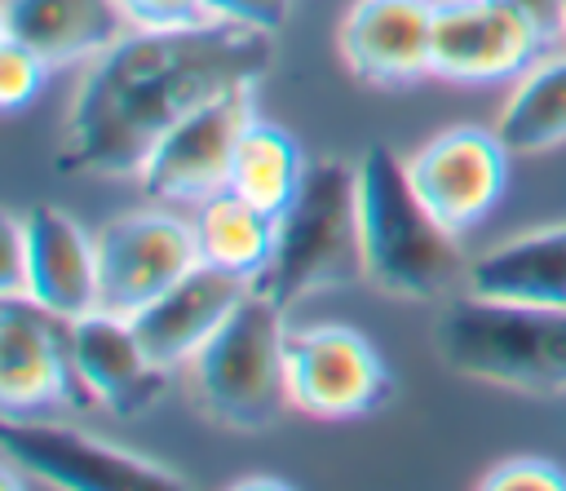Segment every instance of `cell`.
<instances>
[{
    "label": "cell",
    "instance_id": "1",
    "mask_svg": "<svg viewBox=\"0 0 566 491\" xmlns=\"http://www.w3.org/2000/svg\"><path fill=\"white\" fill-rule=\"evenodd\" d=\"M274 66V35L239 22H195L172 31L128 27L88 58L57 142L62 177H137L155 142L203 102L256 84Z\"/></svg>",
    "mask_w": 566,
    "mask_h": 491
},
{
    "label": "cell",
    "instance_id": "2",
    "mask_svg": "<svg viewBox=\"0 0 566 491\" xmlns=\"http://www.w3.org/2000/svg\"><path fill=\"white\" fill-rule=\"evenodd\" d=\"M358 221L367 283L389 296H442L469 270L460 257V239L424 208L411 186L407 159H398L385 142H371L358 155Z\"/></svg>",
    "mask_w": 566,
    "mask_h": 491
},
{
    "label": "cell",
    "instance_id": "3",
    "mask_svg": "<svg viewBox=\"0 0 566 491\" xmlns=\"http://www.w3.org/2000/svg\"><path fill=\"white\" fill-rule=\"evenodd\" d=\"M367 279L363 221H358V164L323 155L305 168L301 190L279 212L274 257L252 283L283 310L323 288H349Z\"/></svg>",
    "mask_w": 566,
    "mask_h": 491
},
{
    "label": "cell",
    "instance_id": "4",
    "mask_svg": "<svg viewBox=\"0 0 566 491\" xmlns=\"http://www.w3.org/2000/svg\"><path fill=\"white\" fill-rule=\"evenodd\" d=\"M433 345L460 376L517 394L566 389V310L469 292L438 314Z\"/></svg>",
    "mask_w": 566,
    "mask_h": 491
},
{
    "label": "cell",
    "instance_id": "5",
    "mask_svg": "<svg viewBox=\"0 0 566 491\" xmlns=\"http://www.w3.org/2000/svg\"><path fill=\"white\" fill-rule=\"evenodd\" d=\"M283 336V305L261 288H248V296L230 310L212 341L186 363L190 398L199 403V411L226 429H270L283 407H292Z\"/></svg>",
    "mask_w": 566,
    "mask_h": 491
},
{
    "label": "cell",
    "instance_id": "6",
    "mask_svg": "<svg viewBox=\"0 0 566 491\" xmlns=\"http://www.w3.org/2000/svg\"><path fill=\"white\" fill-rule=\"evenodd\" d=\"M0 451L9 473H31V482H49L62 491H181V473L111 447L84 429H66L40 416H4Z\"/></svg>",
    "mask_w": 566,
    "mask_h": 491
},
{
    "label": "cell",
    "instance_id": "7",
    "mask_svg": "<svg viewBox=\"0 0 566 491\" xmlns=\"http://www.w3.org/2000/svg\"><path fill=\"white\" fill-rule=\"evenodd\" d=\"M283 372H287L292 407L318 420L371 416L394 394V376L380 349L349 323L287 327Z\"/></svg>",
    "mask_w": 566,
    "mask_h": 491
},
{
    "label": "cell",
    "instance_id": "8",
    "mask_svg": "<svg viewBox=\"0 0 566 491\" xmlns=\"http://www.w3.org/2000/svg\"><path fill=\"white\" fill-rule=\"evenodd\" d=\"M0 407L4 416L93 407L75 372L71 318L44 310L27 292L0 296Z\"/></svg>",
    "mask_w": 566,
    "mask_h": 491
},
{
    "label": "cell",
    "instance_id": "9",
    "mask_svg": "<svg viewBox=\"0 0 566 491\" xmlns=\"http://www.w3.org/2000/svg\"><path fill=\"white\" fill-rule=\"evenodd\" d=\"M195 265V226L181 212L168 203L119 212L97 234V310L133 318Z\"/></svg>",
    "mask_w": 566,
    "mask_h": 491
},
{
    "label": "cell",
    "instance_id": "10",
    "mask_svg": "<svg viewBox=\"0 0 566 491\" xmlns=\"http://www.w3.org/2000/svg\"><path fill=\"white\" fill-rule=\"evenodd\" d=\"M256 119L252 111V84L230 88L199 111H190L181 124H172L146 164L137 168V181L146 199L168 203V208H195L208 195L230 186V164L239 150L243 128Z\"/></svg>",
    "mask_w": 566,
    "mask_h": 491
},
{
    "label": "cell",
    "instance_id": "11",
    "mask_svg": "<svg viewBox=\"0 0 566 491\" xmlns=\"http://www.w3.org/2000/svg\"><path fill=\"white\" fill-rule=\"evenodd\" d=\"M509 155L513 150L495 128L460 124L429 137L407 159V173L424 208L460 239L500 208L509 190Z\"/></svg>",
    "mask_w": 566,
    "mask_h": 491
},
{
    "label": "cell",
    "instance_id": "12",
    "mask_svg": "<svg viewBox=\"0 0 566 491\" xmlns=\"http://www.w3.org/2000/svg\"><path fill=\"white\" fill-rule=\"evenodd\" d=\"M548 40L500 0H438L433 4V75L451 84L517 80L539 62Z\"/></svg>",
    "mask_w": 566,
    "mask_h": 491
},
{
    "label": "cell",
    "instance_id": "13",
    "mask_svg": "<svg viewBox=\"0 0 566 491\" xmlns=\"http://www.w3.org/2000/svg\"><path fill=\"white\" fill-rule=\"evenodd\" d=\"M433 4L438 0H354L336 31L345 66L376 88H407L433 75Z\"/></svg>",
    "mask_w": 566,
    "mask_h": 491
},
{
    "label": "cell",
    "instance_id": "14",
    "mask_svg": "<svg viewBox=\"0 0 566 491\" xmlns=\"http://www.w3.org/2000/svg\"><path fill=\"white\" fill-rule=\"evenodd\" d=\"M248 288H252L248 279L199 261L164 296H155L146 310H137L128 323H133L142 349L150 354V363L172 372V367H186L212 341V332L230 318V310L248 296Z\"/></svg>",
    "mask_w": 566,
    "mask_h": 491
},
{
    "label": "cell",
    "instance_id": "15",
    "mask_svg": "<svg viewBox=\"0 0 566 491\" xmlns=\"http://www.w3.org/2000/svg\"><path fill=\"white\" fill-rule=\"evenodd\" d=\"M71 345H75V372L88 398L119 420L150 411L168 385V372L150 363V354L142 349L124 314L93 310L84 318H71Z\"/></svg>",
    "mask_w": 566,
    "mask_h": 491
},
{
    "label": "cell",
    "instance_id": "16",
    "mask_svg": "<svg viewBox=\"0 0 566 491\" xmlns=\"http://www.w3.org/2000/svg\"><path fill=\"white\" fill-rule=\"evenodd\" d=\"M27 226V296L62 318H84L97 310V239L88 230L53 208L35 203L22 212Z\"/></svg>",
    "mask_w": 566,
    "mask_h": 491
},
{
    "label": "cell",
    "instance_id": "17",
    "mask_svg": "<svg viewBox=\"0 0 566 491\" xmlns=\"http://www.w3.org/2000/svg\"><path fill=\"white\" fill-rule=\"evenodd\" d=\"M128 31L115 0H0V35L22 40L53 66L97 58Z\"/></svg>",
    "mask_w": 566,
    "mask_h": 491
},
{
    "label": "cell",
    "instance_id": "18",
    "mask_svg": "<svg viewBox=\"0 0 566 491\" xmlns=\"http://www.w3.org/2000/svg\"><path fill=\"white\" fill-rule=\"evenodd\" d=\"M464 288L473 296L566 310V221L486 248L478 261H469Z\"/></svg>",
    "mask_w": 566,
    "mask_h": 491
},
{
    "label": "cell",
    "instance_id": "19",
    "mask_svg": "<svg viewBox=\"0 0 566 491\" xmlns=\"http://www.w3.org/2000/svg\"><path fill=\"white\" fill-rule=\"evenodd\" d=\"M195 248L199 261L239 274L248 283H256L274 257V234H279V217H270L265 208H256L252 199H243L239 190H217L203 203H195Z\"/></svg>",
    "mask_w": 566,
    "mask_h": 491
},
{
    "label": "cell",
    "instance_id": "20",
    "mask_svg": "<svg viewBox=\"0 0 566 491\" xmlns=\"http://www.w3.org/2000/svg\"><path fill=\"white\" fill-rule=\"evenodd\" d=\"M495 133L513 155H544L566 142V53L539 58L526 75H517Z\"/></svg>",
    "mask_w": 566,
    "mask_h": 491
},
{
    "label": "cell",
    "instance_id": "21",
    "mask_svg": "<svg viewBox=\"0 0 566 491\" xmlns=\"http://www.w3.org/2000/svg\"><path fill=\"white\" fill-rule=\"evenodd\" d=\"M305 150L301 142L265 119H252L239 137L234 164H230V190H239L243 199H252L256 208H265L270 217H279L292 195L305 181Z\"/></svg>",
    "mask_w": 566,
    "mask_h": 491
},
{
    "label": "cell",
    "instance_id": "22",
    "mask_svg": "<svg viewBox=\"0 0 566 491\" xmlns=\"http://www.w3.org/2000/svg\"><path fill=\"white\" fill-rule=\"evenodd\" d=\"M49 71H53L49 58H40L22 40H9L4 35L0 40V111L4 115H18L22 106H31L44 93Z\"/></svg>",
    "mask_w": 566,
    "mask_h": 491
},
{
    "label": "cell",
    "instance_id": "23",
    "mask_svg": "<svg viewBox=\"0 0 566 491\" xmlns=\"http://www.w3.org/2000/svg\"><path fill=\"white\" fill-rule=\"evenodd\" d=\"M478 487H486V491H566V469L553 460H539V456H513V460L491 464Z\"/></svg>",
    "mask_w": 566,
    "mask_h": 491
},
{
    "label": "cell",
    "instance_id": "24",
    "mask_svg": "<svg viewBox=\"0 0 566 491\" xmlns=\"http://www.w3.org/2000/svg\"><path fill=\"white\" fill-rule=\"evenodd\" d=\"M128 18V27L142 31H172V27H195L208 22V0H115Z\"/></svg>",
    "mask_w": 566,
    "mask_h": 491
},
{
    "label": "cell",
    "instance_id": "25",
    "mask_svg": "<svg viewBox=\"0 0 566 491\" xmlns=\"http://www.w3.org/2000/svg\"><path fill=\"white\" fill-rule=\"evenodd\" d=\"M287 13H292V0H208V18L239 22V27L270 31V35L283 27Z\"/></svg>",
    "mask_w": 566,
    "mask_h": 491
},
{
    "label": "cell",
    "instance_id": "26",
    "mask_svg": "<svg viewBox=\"0 0 566 491\" xmlns=\"http://www.w3.org/2000/svg\"><path fill=\"white\" fill-rule=\"evenodd\" d=\"M0 239H4L0 296H9V292H27V226H22L18 212H4V221H0Z\"/></svg>",
    "mask_w": 566,
    "mask_h": 491
},
{
    "label": "cell",
    "instance_id": "27",
    "mask_svg": "<svg viewBox=\"0 0 566 491\" xmlns=\"http://www.w3.org/2000/svg\"><path fill=\"white\" fill-rule=\"evenodd\" d=\"M500 4L517 9V13H522L548 44L562 40V9H566V0H500Z\"/></svg>",
    "mask_w": 566,
    "mask_h": 491
},
{
    "label": "cell",
    "instance_id": "28",
    "mask_svg": "<svg viewBox=\"0 0 566 491\" xmlns=\"http://www.w3.org/2000/svg\"><path fill=\"white\" fill-rule=\"evenodd\" d=\"M256 487H292V482H283V478H234V491H256Z\"/></svg>",
    "mask_w": 566,
    "mask_h": 491
},
{
    "label": "cell",
    "instance_id": "29",
    "mask_svg": "<svg viewBox=\"0 0 566 491\" xmlns=\"http://www.w3.org/2000/svg\"><path fill=\"white\" fill-rule=\"evenodd\" d=\"M562 40H566V9H562Z\"/></svg>",
    "mask_w": 566,
    "mask_h": 491
}]
</instances>
